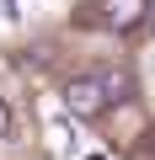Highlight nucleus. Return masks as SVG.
<instances>
[{"label":"nucleus","mask_w":155,"mask_h":160,"mask_svg":"<svg viewBox=\"0 0 155 160\" xmlns=\"http://www.w3.org/2000/svg\"><path fill=\"white\" fill-rule=\"evenodd\" d=\"M102 80H107V91H112V102H128V91H134V80H128L123 69H107Z\"/></svg>","instance_id":"nucleus-3"},{"label":"nucleus","mask_w":155,"mask_h":160,"mask_svg":"<svg viewBox=\"0 0 155 160\" xmlns=\"http://www.w3.org/2000/svg\"><path fill=\"white\" fill-rule=\"evenodd\" d=\"M0 11H6V16H16V0H0Z\"/></svg>","instance_id":"nucleus-5"},{"label":"nucleus","mask_w":155,"mask_h":160,"mask_svg":"<svg viewBox=\"0 0 155 160\" xmlns=\"http://www.w3.org/2000/svg\"><path fill=\"white\" fill-rule=\"evenodd\" d=\"M11 133V112H6V102H0V139Z\"/></svg>","instance_id":"nucleus-4"},{"label":"nucleus","mask_w":155,"mask_h":160,"mask_svg":"<svg viewBox=\"0 0 155 160\" xmlns=\"http://www.w3.org/2000/svg\"><path fill=\"white\" fill-rule=\"evenodd\" d=\"M107 107H112V91H107L102 75H75L64 86V112L70 118H102Z\"/></svg>","instance_id":"nucleus-1"},{"label":"nucleus","mask_w":155,"mask_h":160,"mask_svg":"<svg viewBox=\"0 0 155 160\" xmlns=\"http://www.w3.org/2000/svg\"><path fill=\"white\" fill-rule=\"evenodd\" d=\"M150 16V0H102V27L107 32H134Z\"/></svg>","instance_id":"nucleus-2"}]
</instances>
